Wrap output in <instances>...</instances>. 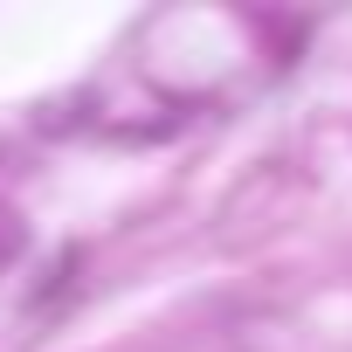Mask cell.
Wrapping results in <instances>:
<instances>
[{
  "mask_svg": "<svg viewBox=\"0 0 352 352\" xmlns=\"http://www.w3.org/2000/svg\"><path fill=\"white\" fill-rule=\"evenodd\" d=\"M76 270H83V249H56V263H49V276L35 283V297H28V311H49L69 283H76Z\"/></svg>",
  "mask_w": 352,
  "mask_h": 352,
  "instance_id": "cell-1",
  "label": "cell"
},
{
  "mask_svg": "<svg viewBox=\"0 0 352 352\" xmlns=\"http://www.w3.org/2000/svg\"><path fill=\"white\" fill-rule=\"evenodd\" d=\"M28 249V228H21V214L8 208V201H0V276H8L14 270V256Z\"/></svg>",
  "mask_w": 352,
  "mask_h": 352,
  "instance_id": "cell-2",
  "label": "cell"
}]
</instances>
